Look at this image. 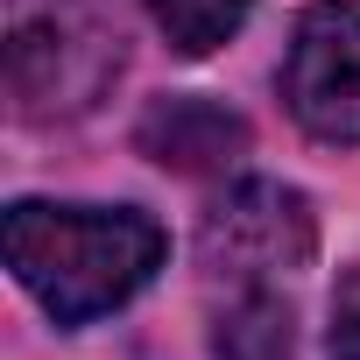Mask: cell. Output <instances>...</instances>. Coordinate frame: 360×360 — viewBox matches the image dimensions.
I'll return each mask as SVG.
<instances>
[{
  "mask_svg": "<svg viewBox=\"0 0 360 360\" xmlns=\"http://www.w3.org/2000/svg\"><path fill=\"white\" fill-rule=\"evenodd\" d=\"M15 283L57 318V325H92L120 311L169 255L162 226L134 205H50L22 198L0 226Z\"/></svg>",
  "mask_w": 360,
  "mask_h": 360,
  "instance_id": "cell-1",
  "label": "cell"
},
{
  "mask_svg": "<svg viewBox=\"0 0 360 360\" xmlns=\"http://www.w3.org/2000/svg\"><path fill=\"white\" fill-rule=\"evenodd\" d=\"M318 255V219L311 198L297 184H276V176H240L212 198V212L198 219V262L205 276L233 283V290H262L276 276L311 269Z\"/></svg>",
  "mask_w": 360,
  "mask_h": 360,
  "instance_id": "cell-2",
  "label": "cell"
},
{
  "mask_svg": "<svg viewBox=\"0 0 360 360\" xmlns=\"http://www.w3.org/2000/svg\"><path fill=\"white\" fill-rule=\"evenodd\" d=\"M283 99L311 141L360 148V0H318L297 15L283 57Z\"/></svg>",
  "mask_w": 360,
  "mask_h": 360,
  "instance_id": "cell-3",
  "label": "cell"
},
{
  "mask_svg": "<svg viewBox=\"0 0 360 360\" xmlns=\"http://www.w3.org/2000/svg\"><path fill=\"white\" fill-rule=\"evenodd\" d=\"M120 71V36L106 29H78V22H29L8 43V92L29 120H57V113H85L106 78Z\"/></svg>",
  "mask_w": 360,
  "mask_h": 360,
  "instance_id": "cell-4",
  "label": "cell"
},
{
  "mask_svg": "<svg viewBox=\"0 0 360 360\" xmlns=\"http://www.w3.org/2000/svg\"><path fill=\"white\" fill-rule=\"evenodd\" d=\"M248 141H255L248 120L233 106H219V99H198V92L155 99L141 113V127H134V148L148 162L176 169V176H219V169H233L248 155Z\"/></svg>",
  "mask_w": 360,
  "mask_h": 360,
  "instance_id": "cell-5",
  "label": "cell"
},
{
  "mask_svg": "<svg viewBox=\"0 0 360 360\" xmlns=\"http://www.w3.org/2000/svg\"><path fill=\"white\" fill-rule=\"evenodd\" d=\"M212 353L219 360H290L297 353V318L290 304L262 283V290H233V304L212 325Z\"/></svg>",
  "mask_w": 360,
  "mask_h": 360,
  "instance_id": "cell-6",
  "label": "cell"
},
{
  "mask_svg": "<svg viewBox=\"0 0 360 360\" xmlns=\"http://www.w3.org/2000/svg\"><path fill=\"white\" fill-rule=\"evenodd\" d=\"M248 8H255V0H148V15H155V29L169 36L176 57L219 50V43L248 22Z\"/></svg>",
  "mask_w": 360,
  "mask_h": 360,
  "instance_id": "cell-7",
  "label": "cell"
},
{
  "mask_svg": "<svg viewBox=\"0 0 360 360\" xmlns=\"http://www.w3.org/2000/svg\"><path fill=\"white\" fill-rule=\"evenodd\" d=\"M332 360H360V269L332 290Z\"/></svg>",
  "mask_w": 360,
  "mask_h": 360,
  "instance_id": "cell-8",
  "label": "cell"
}]
</instances>
